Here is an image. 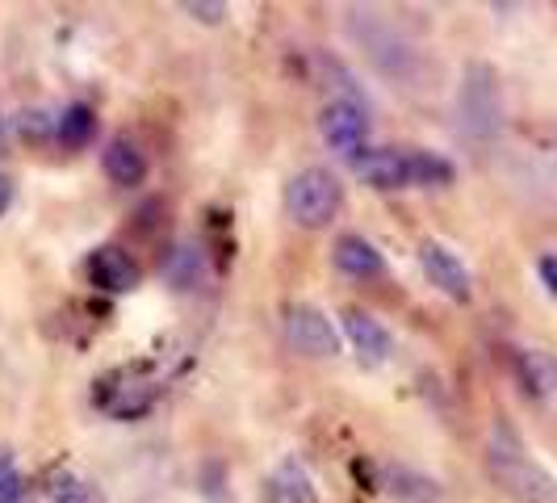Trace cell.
<instances>
[{
	"label": "cell",
	"mask_w": 557,
	"mask_h": 503,
	"mask_svg": "<svg viewBox=\"0 0 557 503\" xmlns=\"http://www.w3.org/2000/svg\"><path fill=\"white\" fill-rule=\"evenodd\" d=\"M486 470L499 482L503 495H511L516 503H557V478L541 462H532L529 449L520 445V437L507 424H495L491 432Z\"/></svg>",
	"instance_id": "cell-1"
},
{
	"label": "cell",
	"mask_w": 557,
	"mask_h": 503,
	"mask_svg": "<svg viewBox=\"0 0 557 503\" xmlns=\"http://www.w3.org/2000/svg\"><path fill=\"white\" fill-rule=\"evenodd\" d=\"M339 206H344V185H339V176H335L332 168L310 164L302 172H294L289 185H285V214L302 231L332 226Z\"/></svg>",
	"instance_id": "cell-2"
},
{
	"label": "cell",
	"mask_w": 557,
	"mask_h": 503,
	"mask_svg": "<svg viewBox=\"0 0 557 503\" xmlns=\"http://www.w3.org/2000/svg\"><path fill=\"white\" fill-rule=\"evenodd\" d=\"M461 126L478 135V139H491L503 122V106H499V76L491 63H470L466 68V81H461Z\"/></svg>",
	"instance_id": "cell-3"
},
{
	"label": "cell",
	"mask_w": 557,
	"mask_h": 503,
	"mask_svg": "<svg viewBox=\"0 0 557 503\" xmlns=\"http://www.w3.org/2000/svg\"><path fill=\"white\" fill-rule=\"evenodd\" d=\"M348 29H352V38L364 47V56L373 59L386 76H394V81H411V72H416V51H411L386 22H377V13L352 9V13H348Z\"/></svg>",
	"instance_id": "cell-4"
},
{
	"label": "cell",
	"mask_w": 557,
	"mask_h": 503,
	"mask_svg": "<svg viewBox=\"0 0 557 503\" xmlns=\"http://www.w3.org/2000/svg\"><path fill=\"white\" fill-rule=\"evenodd\" d=\"M281 328H285V340L298 353L319 357V361L339 357V332H335L332 315L319 310L314 303H289V307L281 310Z\"/></svg>",
	"instance_id": "cell-5"
},
{
	"label": "cell",
	"mask_w": 557,
	"mask_h": 503,
	"mask_svg": "<svg viewBox=\"0 0 557 503\" xmlns=\"http://www.w3.org/2000/svg\"><path fill=\"white\" fill-rule=\"evenodd\" d=\"M319 135L332 151L352 160L357 151H364V139H369V113L348 97H335L319 110Z\"/></svg>",
	"instance_id": "cell-6"
},
{
	"label": "cell",
	"mask_w": 557,
	"mask_h": 503,
	"mask_svg": "<svg viewBox=\"0 0 557 503\" xmlns=\"http://www.w3.org/2000/svg\"><path fill=\"white\" fill-rule=\"evenodd\" d=\"M419 269H423L428 281H432L445 298H453V303H470V298H474L466 260L448 248V244H441V240H423V244H419Z\"/></svg>",
	"instance_id": "cell-7"
},
{
	"label": "cell",
	"mask_w": 557,
	"mask_h": 503,
	"mask_svg": "<svg viewBox=\"0 0 557 503\" xmlns=\"http://www.w3.org/2000/svg\"><path fill=\"white\" fill-rule=\"evenodd\" d=\"M348 164H352V176L364 181L369 189H377V194L411 189V160H407V151H394V147H364Z\"/></svg>",
	"instance_id": "cell-8"
},
{
	"label": "cell",
	"mask_w": 557,
	"mask_h": 503,
	"mask_svg": "<svg viewBox=\"0 0 557 503\" xmlns=\"http://www.w3.org/2000/svg\"><path fill=\"white\" fill-rule=\"evenodd\" d=\"M88 281L106 294H131L143 281L139 265L131 260V252H122L117 244H106L88 256Z\"/></svg>",
	"instance_id": "cell-9"
},
{
	"label": "cell",
	"mask_w": 557,
	"mask_h": 503,
	"mask_svg": "<svg viewBox=\"0 0 557 503\" xmlns=\"http://www.w3.org/2000/svg\"><path fill=\"white\" fill-rule=\"evenodd\" d=\"M344 335L352 340V348H357V357H361L364 365H382L391 361L394 353V335L369 315V310L361 307H348L344 310Z\"/></svg>",
	"instance_id": "cell-10"
},
{
	"label": "cell",
	"mask_w": 557,
	"mask_h": 503,
	"mask_svg": "<svg viewBox=\"0 0 557 503\" xmlns=\"http://www.w3.org/2000/svg\"><path fill=\"white\" fill-rule=\"evenodd\" d=\"M332 265L352 281H373L386 273V256L377 252V244H369L364 235H339L332 248Z\"/></svg>",
	"instance_id": "cell-11"
},
{
	"label": "cell",
	"mask_w": 557,
	"mask_h": 503,
	"mask_svg": "<svg viewBox=\"0 0 557 503\" xmlns=\"http://www.w3.org/2000/svg\"><path fill=\"white\" fill-rule=\"evenodd\" d=\"M101 168H106V176H110L113 185L135 189V185L147 181V168L151 164H147V151L131 135H113L106 143V151H101Z\"/></svg>",
	"instance_id": "cell-12"
},
{
	"label": "cell",
	"mask_w": 557,
	"mask_h": 503,
	"mask_svg": "<svg viewBox=\"0 0 557 503\" xmlns=\"http://www.w3.org/2000/svg\"><path fill=\"white\" fill-rule=\"evenodd\" d=\"M516 382L529 398H554L557 394V357L545 348H516Z\"/></svg>",
	"instance_id": "cell-13"
},
{
	"label": "cell",
	"mask_w": 557,
	"mask_h": 503,
	"mask_svg": "<svg viewBox=\"0 0 557 503\" xmlns=\"http://www.w3.org/2000/svg\"><path fill=\"white\" fill-rule=\"evenodd\" d=\"M260 503H319V487L307 475V466L285 462L260 482Z\"/></svg>",
	"instance_id": "cell-14"
},
{
	"label": "cell",
	"mask_w": 557,
	"mask_h": 503,
	"mask_svg": "<svg viewBox=\"0 0 557 503\" xmlns=\"http://www.w3.org/2000/svg\"><path fill=\"white\" fill-rule=\"evenodd\" d=\"M382 487H386V495H394V500H403V503H441L445 500V487H441L436 478L419 475V470H411V466H394V462L382 466Z\"/></svg>",
	"instance_id": "cell-15"
},
{
	"label": "cell",
	"mask_w": 557,
	"mask_h": 503,
	"mask_svg": "<svg viewBox=\"0 0 557 503\" xmlns=\"http://www.w3.org/2000/svg\"><path fill=\"white\" fill-rule=\"evenodd\" d=\"M47 500L51 503H110L106 500V491L92 482V478H84L81 470H72V466H55L51 475H47Z\"/></svg>",
	"instance_id": "cell-16"
},
{
	"label": "cell",
	"mask_w": 557,
	"mask_h": 503,
	"mask_svg": "<svg viewBox=\"0 0 557 503\" xmlns=\"http://www.w3.org/2000/svg\"><path fill=\"white\" fill-rule=\"evenodd\" d=\"M407 160H411V189H445L457 181V168L453 160L436 156V151H419L407 147Z\"/></svg>",
	"instance_id": "cell-17"
},
{
	"label": "cell",
	"mask_w": 557,
	"mask_h": 503,
	"mask_svg": "<svg viewBox=\"0 0 557 503\" xmlns=\"http://www.w3.org/2000/svg\"><path fill=\"white\" fill-rule=\"evenodd\" d=\"M92 135H97V110H92V106L72 101V106H63V110H59L55 143H63V147H84Z\"/></svg>",
	"instance_id": "cell-18"
},
{
	"label": "cell",
	"mask_w": 557,
	"mask_h": 503,
	"mask_svg": "<svg viewBox=\"0 0 557 503\" xmlns=\"http://www.w3.org/2000/svg\"><path fill=\"white\" fill-rule=\"evenodd\" d=\"M151 403H156V387L151 382H143V387H117V394H101V407L113 419H135L143 412H151Z\"/></svg>",
	"instance_id": "cell-19"
},
{
	"label": "cell",
	"mask_w": 557,
	"mask_h": 503,
	"mask_svg": "<svg viewBox=\"0 0 557 503\" xmlns=\"http://www.w3.org/2000/svg\"><path fill=\"white\" fill-rule=\"evenodd\" d=\"M13 131L26 143H51L59 135V110H47V106H29L13 118Z\"/></svg>",
	"instance_id": "cell-20"
},
{
	"label": "cell",
	"mask_w": 557,
	"mask_h": 503,
	"mask_svg": "<svg viewBox=\"0 0 557 503\" xmlns=\"http://www.w3.org/2000/svg\"><path fill=\"white\" fill-rule=\"evenodd\" d=\"M168 281L176 285V290H194L197 281L206 278V265H201V248L194 244H181V248L172 252V260H168Z\"/></svg>",
	"instance_id": "cell-21"
},
{
	"label": "cell",
	"mask_w": 557,
	"mask_h": 503,
	"mask_svg": "<svg viewBox=\"0 0 557 503\" xmlns=\"http://www.w3.org/2000/svg\"><path fill=\"white\" fill-rule=\"evenodd\" d=\"M0 503H22V470L13 449H0Z\"/></svg>",
	"instance_id": "cell-22"
},
{
	"label": "cell",
	"mask_w": 557,
	"mask_h": 503,
	"mask_svg": "<svg viewBox=\"0 0 557 503\" xmlns=\"http://www.w3.org/2000/svg\"><path fill=\"white\" fill-rule=\"evenodd\" d=\"M181 13H189V17L201 22V26H219V22L226 17V4L223 0H185Z\"/></svg>",
	"instance_id": "cell-23"
},
{
	"label": "cell",
	"mask_w": 557,
	"mask_h": 503,
	"mask_svg": "<svg viewBox=\"0 0 557 503\" xmlns=\"http://www.w3.org/2000/svg\"><path fill=\"white\" fill-rule=\"evenodd\" d=\"M536 273H541V281L549 285V294L557 298V252H541L536 256Z\"/></svg>",
	"instance_id": "cell-24"
},
{
	"label": "cell",
	"mask_w": 557,
	"mask_h": 503,
	"mask_svg": "<svg viewBox=\"0 0 557 503\" xmlns=\"http://www.w3.org/2000/svg\"><path fill=\"white\" fill-rule=\"evenodd\" d=\"M13 194H17L13 176H9V172H0V219L9 214V206H13Z\"/></svg>",
	"instance_id": "cell-25"
},
{
	"label": "cell",
	"mask_w": 557,
	"mask_h": 503,
	"mask_svg": "<svg viewBox=\"0 0 557 503\" xmlns=\"http://www.w3.org/2000/svg\"><path fill=\"white\" fill-rule=\"evenodd\" d=\"M4 147H9V126H4V118H0V156H4Z\"/></svg>",
	"instance_id": "cell-26"
}]
</instances>
